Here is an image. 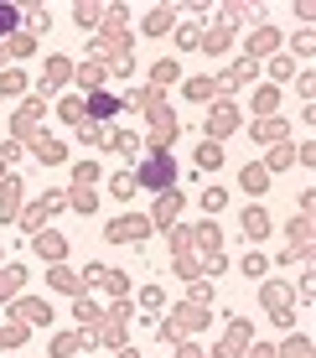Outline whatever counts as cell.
<instances>
[{
  "mask_svg": "<svg viewBox=\"0 0 316 358\" xmlns=\"http://www.w3.org/2000/svg\"><path fill=\"white\" fill-rule=\"evenodd\" d=\"M141 182H145V187H166V182H171V161H166V156H156V161H145Z\"/></svg>",
  "mask_w": 316,
  "mask_h": 358,
  "instance_id": "obj_1",
  "label": "cell"
},
{
  "mask_svg": "<svg viewBox=\"0 0 316 358\" xmlns=\"http://www.w3.org/2000/svg\"><path fill=\"white\" fill-rule=\"evenodd\" d=\"M94 115H114V99L109 93H94Z\"/></svg>",
  "mask_w": 316,
  "mask_h": 358,
  "instance_id": "obj_2",
  "label": "cell"
},
{
  "mask_svg": "<svg viewBox=\"0 0 316 358\" xmlns=\"http://www.w3.org/2000/svg\"><path fill=\"white\" fill-rule=\"evenodd\" d=\"M5 26H16V11H5V5H0V32H5Z\"/></svg>",
  "mask_w": 316,
  "mask_h": 358,
  "instance_id": "obj_3",
  "label": "cell"
}]
</instances>
